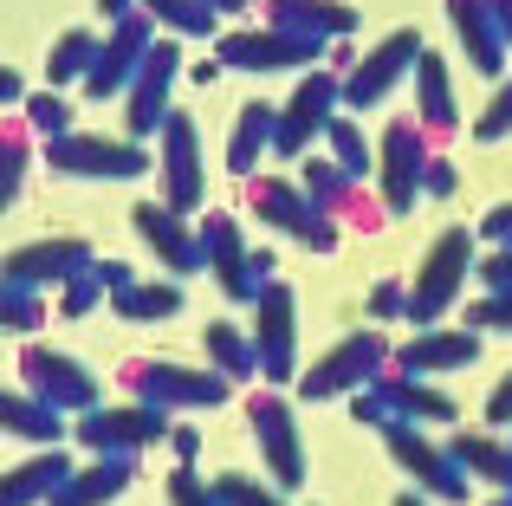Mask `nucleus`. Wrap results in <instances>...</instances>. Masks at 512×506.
Returning <instances> with one entry per match:
<instances>
[{
  "mask_svg": "<svg viewBox=\"0 0 512 506\" xmlns=\"http://www.w3.org/2000/svg\"><path fill=\"white\" fill-rule=\"evenodd\" d=\"M124 390L130 403L150 409H221L234 396V383L221 377L214 364H169V357H130L124 364Z\"/></svg>",
  "mask_w": 512,
  "mask_h": 506,
  "instance_id": "obj_1",
  "label": "nucleus"
},
{
  "mask_svg": "<svg viewBox=\"0 0 512 506\" xmlns=\"http://www.w3.org/2000/svg\"><path fill=\"white\" fill-rule=\"evenodd\" d=\"M474 279V228H441L435 234V247H428V260H422V273L409 279V325L415 331H428L441 312H454L461 305V286Z\"/></svg>",
  "mask_w": 512,
  "mask_h": 506,
  "instance_id": "obj_2",
  "label": "nucleus"
},
{
  "mask_svg": "<svg viewBox=\"0 0 512 506\" xmlns=\"http://www.w3.org/2000/svg\"><path fill=\"white\" fill-rule=\"evenodd\" d=\"M338 104H344V78L338 72H325V65L299 72L292 98H279V117H273V156H286V163L312 156V143H325Z\"/></svg>",
  "mask_w": 512,
  "mask_h": 506,
  "instance_id": "obj_3",
  "label": "nucleus"
},
{
  "mask_svg": "<svg viewBox=\"0 0 512 506\" xmlns=\"http://www.w3.org/2000/svg\"><path fill=\"white\" fill-rule=\"evenodd\" d=\"M247 208L273 234H286V241H299L312 253H331L338 247V228H344V221H331L325 208H318L299 182H286V176H247Z\"/></svg>",
  "mask_w": 512,
  "mask_h": 506,
  "instance_id": "obj_4",
  "label": "nucleus"
},
{
  "mask_svg": "<svg viewBox=\"0 0 512 506\" xmlns=\"http://www.w3.org/2000/svg\"><path fill=\"white\" fill-rule=\"evenodd\" d=\"M389 357H396V344L383 338V325H363V331H350V338H338L312 370H305V377H299V396H305V403L357 396L376 370H389Z\"/></svg>",
  "mask_w": 512,
  "mask_h": 506,
  "instance_id": "obj_5",
  "label": "nucleus"
},
{
  "mask_svg": "<svg viewBox=\"0 0 512 506\" xmlns=\"http://www.w3.org/2000/svg\"><path fill=\"white\" fill-rule=\"evenodd\" d=\"M156 156L130 137H85V130H65V137L46 143V169L72 182H137L150 176Z\"/></svg>",
  "mask_w": 512,
  "mask_h": 506,
  "instance_id": "obj_6",
  "label": "nucleus"
},
{
  "mask_svg": "<svg viewBox=\"0 0 512 506\" xmlns=\"http://www.w3.org/2000/svg\"><path fill=\"white\" fill-rule=\"evenodd\" d=\"M156 182L175 215L208 208V169H201V130L188 111H169V124L156 130Z\"/></svg>",
  "mask_w": 512,
  "mask_h": 506,
  "instance_id": "obj_7",
  "label": "nucleus"
},
{
  "mask_svg": "<svg viewBox=\"0 0 512 506\" xmlns=\"http://www.w3.org/2000/svg\"><path fill=\"white\" fill-rule=\"evenodd\" d=\"M383 448L396 455V468L409 474V481L422 487L428 500H448V506L467 500V468H461V461H454L441 442H428L422 422H396V416H389V422H383Z\"/></svg>",
  "mask_w": 512,
  "mask_h": 506,
  "instance_id": "obj_8",
  "label": "nucleus"
},
{
  "mask_svg": "<svg viewBox=\"0 0 512 506\" xmlns=\"http://www.w3.org/2000/svg\"><path fill=\"white\" fill-rule=\"evenodd\" d=\"M435 156L428 130L415 117H389L383 143H376V176H383V215H415L422 202V169Z\"/></svg>",
  "mask_w": 512,
  "mask_h": 506,
  "instance_id": "obj_9",
  "label": "nucleus"
},
{
  "mask_svg": "<svg viewBox=\"0 0 512 506\" xmlns=\"http://www.w3.org/2000/svg\"><path fill=\"white\" fill-rule=\"evenodd\" d=\"M247 429H253V448H260L266 474H273L279 494H292V487H305V442H299V416H292V403L279 390H260L247 403Z\"/></svg>",
  "mask_w": 512,
  "mask_h": 506,
  "instance_id": "obj_10",
  "label": "nucleus"
},
{
  "mask_svg": "<svg viewBox=\"0 0 512 506\" xmlns=\"http://www.w3.org/2000/svg\"><path fill=\"white\" fill-rule=\"evenodd\" d=\"M20 390H33L39 403L59 409V416L98 409V377H91L72 351H52V344H26L20 351Z\"/></svg>",
  "mask_w": 512,
  "mask_h": 506,
  "instance_id": "obj_11",
  "label": "nucleus"
},
{
  "mask_svg": "<svg viewBox=\"0 0 512 506\" xmlns=\"http://www.w3.org/2000/svg\"><path fill=\"white\" fill-rule=\"evenodd\" d=\"M156 39H163V26H156L143 7H130L124 20H111V39L98 46V65L85 72V98L91 104H98V98H124L130 78L143 72V59H150Z\"/></svg>",
  "mask_w": 512,
  "mask_h": 506,
  "instance_id": "obj_12",
  "label": "nucleus"
},
{
  "mask_svg": "<svg viewBox=\"0 0 512 506\" xmlns=\"http://www.w3.org/2000/svg\"><path fill=\"white\" fill-rule=\"evenodd\" d=\"M253 351H260V377L266 383L299 377V312H292L286 279H266V286L253 292Z\"/></svg>",
  "mask_w": 512,
  "mask_h": 506,
  "instance_id": "obj_13",
  "label": "nucleus"
},
{
  "mask_svg": "<svg viewBox=\"0 0 512 506\" xmlns=\"http://www.w3.org/2000/svg\"><path fill=\"white\" fill-rule=\"evenodd\" d=\"M78 448H91V455H143V448H156L169 435V409H150V403H117V409H85V416L72 422Z\"/></svg>",
  "mask_w": 512,
  "mask_h": 506,
  "instance_id": "obj_14",
  "label": "nucleus"
},
{
  "mask_svg": "<svg viewBox=\"0 0 512 506\" xmlns=\"http://www.w3.org/2000/svg\"><path fill=\"white\" fill-rule=\"evenodd\" d=\"M214 59H221V72H312L325 46H305L292 33H273V26H234L214 39Z\"/></svg>",
  "mask_w": 512,
  "mask_h": 506,
  "instance_id": "obj_15",
  "label": "nucleus"
},
{
  "mask_svg": "<svg viewBox=\"0 0 512 506\" xmlns=\"http://www.w3.org/2000/svg\"><path fill=\"white\" fill-rule=\"evenodd\" d=\"M175 78H182V39H156V46H150V59H143V72L137 78H130V91H124V130H130V143H150L156 137V130H163L169 124V111H175V104H169V85H175Z\"/></svg>",
  "mask_w": 512,
  "mask_h": 506,
  "instance_id": "obj_16",
  "label": "nucleus"
},
{
  "mask_svg": "<svg viewBox=\"0 0 512 506\" xmlns=\"http://www.w3.org/2000/svg\"><path fill=\"white\" fill-rule=\"evenodd\" d=\"M415 59H422V33H415V26H396L383 46L363 52V59L344 72V111L357 117V111H370V104H383L389 91L415 72Z\"/></svg>",
  "mask_w": 512,
  "mask_h": 506,
  "instance_id": "obj_17",
  "label": "nucleus"
},
{
  "mask_svg": "<svg viewBox=\"0 0 512 506\" xmlns=\"http://www.w3.org/2000/svg\"><path fill=\"white\" fill-rule=\"evenodd\" d=\"M91 260H98L91 241H78V234H46V241L13 247L7 260H0V279H7V286H26V292H59L65 279L85 273Z\"/></svg>",
  "mask_w": 512,
  "mask_h": 506,
  "instance_id": "obj_18",
  "label": "nucleus"
},
{
  "mask_svg": "<svg viewBox=\"0 0 512 506\" xmlns=\"http://www.w3.org/2000/svg\"><path fill=\"white\" fill-rule=\"evenodd\" d=\"M363 390L376 396V409L383 416H396V422H422V429H448V422H461V409H454V396L448 390H435L428 377H409V370H376Z\"/></svg>",
  "mask_w": 512,
  "mask_h": 506,
  "instance_id": "obj_19",
  "label": "nucleus"
},
{
  "mask_svg": "<svg viewBox=\"0 0 512 506\" xmlns=\"http://www.w3.org/2000/svg\"><path fill=\"white\" fill-rule=\"evenodd\" d=\"M201 260H208L214 286H221L227 299L253 305L260 279H253V247H247V234H240L234 215H201Z\"/></svg>",
  "mask_w": 512,
  "mask_h": 506,
  "instance_id": "obj_20",
  "label": "nucleus"
},
{
  "mask_svg": "<svg viewBox=\"0 0 512 506\" xmlns=\"http://www.w3.org/2000/svg\"><path fill=\"white\" fill-rule=\"evenodd\" d=\"M130 228H137V241L150 247L175 279H188V273L208 266V260H201V234L188 228V215H175L169 202H137V208H130Z\"/></svg>",
  "mask_w": 512,
  "mask_h": 506,
  "instance_id": "obj_21",
  "label": "nucleus"
},
{
  "mask_svg": "<svg viewBox=\"0 0 512 506\" xmlns=\"http://www.w3.org/2000/svg\"><path fill=\"white\" fill-rule=\"evenodd\" d=\"M266 26L305 39V46H331V39L357 33V7L350 0H266Z\"/></svg>",
  "mask_w": 512,
  "mask_h": 506,
  "instance_id": "obj_22",
  "label": "nucleus"
},
{
  "mask_svg": "<svg viewBox=\"0 0 512 506\" xmlns=\"http://www.w3.org/2000/svg\"><path fill=\"white\" fill-rule=\"evenodd\" d=\"M474 357H480V331H467V325H454V331L428 325V331H415L389 364L409 370V377H448V370H467Z\"/></svg>",
  "mask_w": 512,
  "mask_h": 506,
  "instance_id": "obj_23",
  "label": "nucleus"
},
{
  "mask_svg": "<svg viewBox=\"0 0 512 506\" xmlns=\"http://www.w3.org/2000/svg\"><path fill=\"white\" fill-rule=\"evenodd\" d=\"M299 189L312 195V202L325 208L331 221H357L363 234H370L376 221H383V208H370V202H363V182L350 176V169H338L331 156H305V182H299Z\"/></svg>",
  "mask_w": 512,
  "mask_h": 506,
  "instance_id": "obj_24",
  "label": "nucleus"
},
{
  "mask_svg": "<svg viewBox=\"0 0 512 506\" xmlns=\"http://www.w3.org/2000/svg\"><path fill=\"white\" fill-rule=\"evenodd\" d=\"M415 124L428 130V143L461 137V104H454L448 65H441V52H428V46H422V59H415Z\"/></svg>",
  "mask_w": 512,
  "mask_h": 506,
  "instance_id": "obj_25",
  "label": "nucleus"
},
{
  "mask_svg": "<svg viewBox=\"0 0 512 506\" xmlns=\"http://www.w3.org/2000/svg\"><path fill=\"white\" fill-rule=\"evenodd\" d=\"M448 26H454V39H461L467 65H474L480 78L506 72V39H500V20H493L487 0H448Z\"/></svg>",
  "mask_w": 512,
  "mask_h": 506,
  "instance_id": "obj_26",
  "label": "nucleus"
},
{
  "mask_svg": "<svg viewBox=\"0 0 512 506\" xmlns=\"http://www.w3.org/2000/svg\"><path fill=\"white\" fill-rule=\"evenodd\" d=\"M65 481H72V455H65V448H39L20 468L0 474V506H46Z\"/></svg>",
  "mask_w": 512,
  "mask_h": 506,
  "instance_id": "obj_27",
  "label": "nucleus"
},
{
  "mask_svg": "<svg viewBox=\"0 0 512 506\" xmlns=\"http://www.w3.org/2000/svg\"><path fill=\"white\" fill-rule=\"evenodd\" d=\"M130 481H137V455H98L91 468H72V481L46 506H111Z\"/></svg>",
  "mask_w": 512,
  "mask_h": 506,
  "instance_id": "obj_28",
  "label": "nucleus"
},
{
  "mask_svg": "<svg viewBox=\"0 0 512 506\" xmlns=\"http://www.w3.org/2000/svg\"><path fill=\"white\" fill-rule=\"evenodd\" d=\"M273 117H279V104H240V117H234V130H227V169H234L240 182L253 176V169L273 156Z\"/></svg>",
  "mask_w": 512,
  "mask_h": 506,
  "instance_id": "obj_29",
  "label": "nucleus"
},
{
  "mask_svg": "<svg viewBox=\"0 0 512 506\" xmlns=\"http://www.w3.org/2000/svg\"><path fill=\"white\" fill-rule=\"evenodd\" d=\"M0 435L33 442V448H59L65 416H59V409H46L33 390H0Z\"/></svg>",
  "mask_w": 512,
  "mask_h": 506,
  "instance_id": "obj_30",
  "label": "nucleus"
},
{
  "mask_svg": "<svg viewBox=\"0 0 512 506\" xmlns=\"http://www.w3.org/2000/svg\"><path fill=\"white\" fill-rule=\"evenodd\" d=\"M111 312L130 318V325H163V318L182 312V279H130V286L111 292Z\"/></svg>",
  "mask_w": 512,
  "mask_h": 506,
  "instance_id": "obj_31",
  "label": "nucleus"
},
{
  "mask_svg": "<svg viewBox=\"0 0 512 506\" xmlns=\"http://www.w3.org/2000/svg\"><path fill=\"white\" fill-rule=\"evenodd\" d=\"M448 455L467 468V481H493L500 494H512V442H500V435H487V429H467V435H454L448 442Z\"/></svg>",
  "mask_w": 512,
  "mask_h": 506,
  "instance_id": "obj_32",
  "label": "nucleus"
},
{
  "mask_svg": "<svg viewBox=\"0 0 512 506\" xmlns=\"http://www.w3.org/2000/svg\"><path fill=\"white\" fill-rule=\"evenodd\" d=\"M201 351H208V364L221 370L227 383H253V377H260V351H253V338L234 331L227 318H214V325L201 331Z\"/></svg>",
  "mask_w": 512,
  "mask_h": 506,
  "instance_id": "obj_33",
  "label": "nucleus"
},
{
  "mask_svg": "<svg viewBox=\"0 0 512 506\" xmlns=\"http://www.w3.org/2000/svg\"><path fill=\"white\" fill-rule=\"evenodd\" d=\"M143 13H150L156 26H163L169 39H221V13L214 7H201V0H137Z\"/></svg>",
  "mask_w": 512,
  "mask_h": 506,
  "instance_id": "obj_34",
  "label": "nucleus"
},
{
  "mask_svg": "<svg viewBox=\"0 0 512 506\" xmlns=\"http://www.w3.org/2000/svg\"><path fill=\"white\" fill-rule=\"evenodd\" d=\"M26 169H33V124H0V215L20 202L26 189Z\"/></svg>",
  "mask_w": 512,
  "mask_h": 506,
  "instance_id": "obj_35",
  "label": "nucleus"
},
{
  "mask_svg": "<svg viewBox=\"0 0 512 506\" xmlns=\"http://www.w3.org/2000/svg\"><path fill=\"white\" fill-rule=\"evenodd\" d=\"M98 46H104V39H98V33H85V26L59 33V46H52V59H46V78H52V85H72V78L85 85V72L98 65Z\"/></svg>",
  "mask_w": 512,
  "mask_h": 506,
  "instance_id": "obj_36",
  "label": "nucleus"
},
{
  "mask_svg": "<svg viewBox=\"0 0 512 506\" xmlns=\"http://www.w3.org/2000/svg\"><path fill=\"white\" fill-rule=\"evenodd\" d=\"M325 143H331V163H338V169H350L357 182H363V176L376 169V143H370V137L357 130V117H350V111H338V117H331Z\"/></svg>",
  "mask_w": 512,
  "mask_h": 506,
  "instance_id": "obj_37",
  "label": "nucleus"
},
{
  "mask_svg": "<svg viewBox=\"0 0 512 506\" xmlns=\"http://www.w3.org/2000/svg\"><path fill=\"white\" fill-rule=\"evenodd\" d=\"M39 325H46V292H26V286H7V279H0V331L33 338Z\"/></svg>",
  "mask_w": 512,
  "mask_h": 506,
  "instance_id": "obj_38",
  "label": "nucleus"
},
{
  "mask_svg": "<svg viewBox=\"0 0 512 506\" xmlns=\"http://www.w3.org/2000/svg\"><path fill=\"white\" fill-rule=\"evenodd\" d=\"M104 299H111V286H104L98 260H91L85 273H72V279L59 286V318H91V312H98Z\"/></svg>",
  "mask_w": 512,
  "mask_h": 506,
  "instance_id": "obj_39",
  "label": "nucleus"
},
{
  "mask_svg": "<svg viewBox=\"0 0 512 506\" xmlns=\"http://www.w3.org/2000/svg\"><path fill=\"white\" fill-rule=\"evenodd\" d=\"M26 124H33V137H65V130H72V104L59 98V91H33V98H26Z\"/></svg>",
  "mask_w": 512,
  "mask_h": 506,
  "instance_id": "obj_40",
  "label": "nucleus"
},
{
  "mask_svg": "<svg viewBox=\"0 0 512 506\" xmlns=\"http://www.w3.org/2000/svg\"><path fill=\"white\" fill-rule=\"evenodd\" d=\"M461 325L467 331H512V292H480L474 305H461Z\"/></svg>",
  "mask_w": 512,
  "mask_h": 506,
  "instance_id": "obj_41",
  "label": "nucleus"
},
{
  "mask_svg": "<svg viewBox=\"0 0 512 506\" xmlns=\"http://www.w3.org/2000/svg\"><path fill=\"white\" fill-rule=\"evenodd\" d=\"M214 487V500L221 506H286L279 500V487H260L253 474H221V481H208Z\"/></svg>",
  "mask_w": 512,
  "mask_h": 506,
  "instance_id": "obj_42",
  "label": "nucleus"
},
{
  "mask_svg": "<svg viewBox=\"0 0 512 506\" xmlns=\"http://www.w3.org/2000/svg\"><path fill=\"white\" fill-rule=\"evenodd\" d=\"M512 137V78L487 98V111L474 117V143H506Z\"/></svg>",
  "mask_w": 512,
  "mask_h": 506,
  "instance_id": "obj_43",
  "label": "nucleus"
},
{
  "mask_svg": "<svg viewBox=\"0 0 512 506\" xmlns=\"http://www.w3.org/2000/svg\"><path fill=\"white\" fill-rule=\"evenodd\" d=\"M402 312H409V286H402V279H376L370 286V318L389 325V318H402Z\"/></svg>",
  "mask_w": 512,
  "mask_h": 506,
  "instance_id": "obj_44",
  "label": "nucleus"
},
{
  "mask_svg": "<svg viewBox=\"0 0 512 506\" xmlns=\"http://www.w3.org/2000/svg\"><path fill=\"white\" fill-rule=\"evenodd\" d=\"M169 506H221V500H214V487H201V474L182 461V468L169 474Z\"/></svg>",
  "mask_w": 512,
  "mask_h": 506,
  "instance_id": "obj_45",
  "label": "nucleus"
},
{
  "mask_svg": "<svg viewBox=\"0 0 512 506\" xmlns=\"http://www.w3.org/2000/svg\"><path fill=\"white\" fill-rule=\"evenodd\" d=\"M474 273L487 292H512V247H493L487 260H474Z\"/></svg>",
  "mask_w": 512,
  "mask_h": 506,
  "instance_id": "obj_46",
  "label": "nucleus"
},
{
  "mask_svg": "<svg viewBox=\"0 0 512 506\" xmlns=\"http://www.w3.org/2000/svg\"><path fill=\"white\" fill-rule=\"evenodd\" d=\"M454 189H461V176H454V163H448V156H428V169H422V195H435V202H448Z\"/></svg>",
  "mask_w": 512,
  "mask_h": 506,
  "instance_id": "obj_47",
  "label": "nucleus"
},
{
  "mask_svg": "<svg viewBox=\"0 0 512 506\" xmlns=\"http://www.w3.org/2000/svg\"><path fill=\"white\" fill-rule=\"evenodd\" d=\"M474 241H487V247H512V202L487 208V221H480V234H474Z\"/></svg>",
  "mask_w": 512,
  "mask_h": 506,
  "instance_id": "obj_48",
  "label": "nucleus"
},
{
  "mask_svg": "<svg viewBox=\"0 0 512 506\" xmlns=\"http://www.w3.org/2000/svg\"><path fill=\"white\" fill-rule=\"evenodd\" d=\"M487 422L493 429H512V370L500 383H493V396H487Z\"/></svg>",
  "mask_w": 512,
  "mask_h": 506,
  "instance_id": "obj_49",
  "label": "nucleus"
},
{
  "mask_svg": "<svg viewBox=\"0 0 512 506\" xmlns=\"http://www.w3.org/2000/svg\"><path fill=\"white\" fill-rule=\"evenodd\" d=\"M169 448H175V461L195 468V461H201V429H169Z\"/></svg>",
  "mask_w": 512,
  "mask_h": 506,
  "instance_id": "obj_50",
  "label": "nucleus"
},
{
  "mask_svg": "<svg viewBox=\"0 0 512 506\" xmlns=\"http://www.w3.org/2000/svg\"><path fill=\"white\" fill-rule=\"evenodd\" d=\"M98 273H104V286H111V292H117V286H130V279H137V273H130L124 260H98Z\"/></svg>",
  "mask_w": 512,
  "mask_h": 506,
  "instance_id": "obj_51",
  "label": "nucleus"
},
{
  "mask_svg": "<svg viewBox=\"0 0 512 506\" xmlns=\"http://www.w3.org/2000/svg\"><path fill=\"white\" fill-rule=\"evenodd\" d=\"M493 20H500V39H506V59H512V0H487Z\"/></svg>",
  "mask_w": 512,
  "mask_h": 506,
  "instance_id": "obj_52",
  "label": "nucleus"
},
{
  "mask_svg": "<svg viewBox=\"0 0 512 506\" xmlns=\"http://www.w3.org/2000/svg\"><path fill=\"white\" fill-rule=\"evenodd\" d=\"M0 104H26V85L7 72V65H0Z\"/></svg>",
  "mask_w": 512,
  "mask_h": 506,
  "instance_id": "obj_53",
  "label": "nucleus"
},
{
  "mask_svg": "<svg viewBox=\"0 0 512 506\" xmlns=\"http://www.w3.org/2000/svg\"><path fill=\"white\" fill-rule=\"evenodd\" d=\"M273 266H279V260H273V253H266V247H253V279H260V286H266V279H279V273H273Z\"/></svg>",
  "mask_w": 512,
  "mask_h": 506,
  "instance_id": "obj_54",
  "label": "nucleus"
},
{
  "mask_svg": "<svg viewBox=\"0 0 512 506\" xmlns=\"http://www.w3.org/2000/svg\"><path fill=\"white\" fill-rule=\"evenodd\" d=\"M188 78H195V85H214V78H221V59H201V65H195Z\"/></svg>",
  "mask_w": 512,
  "mask_h": 506,
  "instance_id": "obj_55",
  "label": "nucleus"
},
{
  "mask_svg": "<svg viewBox=\"0 0 512 506\" xmlns=\"http://www.w3.org/2000/svg\"><path fill=\"white\" fill-rule=\"evenodd\" d=\"M201 7H214V13H247V0H201Z\"/></svg>",
  "mask_w": 512,
  "mask_h": 506,
  "instance_id": "obj_56",
  "label": "nucleus"
},
{
  "mask_svg": "<svg viewBox=\"0 0 512 506\" xmlns=\"http://www.w3.org/2000/svg\"><path fill=\"white\" fill-rule=\"evenodd\" d=\"M98 7H104V13H111V20H124V13H130V7H137V0H98Z\"/></svg>",
  "mask_w": 512,
  "mask_h": 506,
  "instance_id": "obj_57",
  "label": "nucleus"
},
{
  "mask_svg": "<svg viewBox=\"0 0 512 506\" xmlns=\"http://www.w3.org/2000/svg\"><path fill=\"white\" fill-rule=\"evenodd\" d=\"M396 506H428V494H396Z\"/></svg>",
  "mask_w": 512,
  "mask_h": 506,
  "instance_id": "obj_58",
  "label": "nucleus"
},
{
  "mask_svg": "<svg viewBox=\"0 0 512 506\" xmlns=\"http://www.w3.org/2000/svg\"><path fill=\"white\" fill-rule=\"evenodd\" d=\"M493 506H512V494H500V500H493Z\"/></svg>",
  "mask_w": 512,
  "mask_h": 506,
  "instance_id": "obj_59",
  "label": "nucleus"
}]
</instances>
